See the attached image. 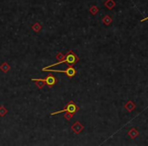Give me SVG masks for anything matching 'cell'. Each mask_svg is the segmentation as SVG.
<instances>
[{
  "mask_svg": "<svg viewBox=\"0 0 148 146\" xmlns=\"http://www.w3.org/2000/svg\"><path fill=\"white\" fill-rule=\"evenodd\" d=\"M78 60H79L78 56L74 53L73 51H68V53L64 56L63 59L60 60V61H58L57 63H55V64H52V65H49V66H47V67L42 68V71H43L44 69H47V68H52V67H54V66H57V65L62 64V63H67L68 65H75V64L78 62Z\"/></svg>",
  "mask_w": 148,
  "mask_h": 146,
  "instance_id": "6da1fadb",
  "label": "cell"
},
{
  "mask_svg": "<svg viewBox=\"0 0 148 146\" xmlns=\"http://www.w3.org/2000/svg\"><path fill=\"white\" fill-rule=\"evenodd\" d=\"M78 111V107H77V105L74 101H70L69 103L67 104V105L65 106V108L64 109H62L61 111H57V112H54V113L50 114V116H55V115H58V114H61V113H70V114H75L76 112Z\"/></svg>",
  "mask_w": 148,
  "mask_h": 146,
  "instance_id": "7a4b0ae2",
  "label": "cell"
},
{
  "mask_svg": "<svg viewBox=\"0 0 148 146\" xmlns=\"http://www.w3.org/2000/svg\"><path fill=\"white\" fill-rule=\"evenodd\" d=\"M43 71L62 72V73H65V74L67 75L68 78H72V77H74L75 75H76V69H75L74 67H72V66H69V67H67L65 70H53V69H51V68H47V69H44Z\"/></svg>",
  "mask_w": 148,
  "mask_h": 146,
  "instance_id": "3957f363",
  "label": "cell"
},
{
  "mask_svg": "<svg viewBox=\"0 0 148 146\" xmlns=\"http://www.w3.org/2000/svg\"><path fill=\"white\" fill-rule=\"evenodd\" d=\"M33 81H37V80H40V81H42V82H44L45 84H47L49 87H52V86H54V85L57 83V78H56L54 75H52V74H50V75H48L46 78H33L32 79Z\"/></svg>",
  "mask_w": 148,
  "mask_h": 146,
  "instance_id": "277c9868",
  "label": "cell"
},
{
  "mask_svg": "<svg viewBox=\"0 0 148 146\" xmlns=\"http://www.w3.org/2000/svg\"><path fill=\"white\" fill-rule=\"evenodd\" d=\"M71 129H72V131H73L74 133L78 134V133H80V132L83 130V126L81 125V124L79 123V122H75V123H74L73 125H72Z\"/></svg>",
  "mask_w": 148,
  "mask_h": 146,
  "instance_id": "5b68a950",
  "label": "cell"
},
{
  "mask_svg": "<svg viewBox=\"0 0 148 146\" xmlns=\"http://www.w3.org/2000/svg\"><path fill=\"white\" fill-rule=\"evenodd\" d=\"M9 69H10V66H9L8 63H6V62H4V63L1 64V66H0V70L3 72H7L9 71Z\"/></svg>",
  "mask_w": 148,
  "mask_h": 146,
  "instance_id": "8992f818",
  "label": "cell"
},
{
  "mask_svg": "<svg viewBox=\"0 0 148 146\" xmlns=\"http://www.w3.org/2000/svg\"><path fill=\"white\" fill-rule=\"evenodd\" d=\"M32 29H33L34 31L36 32V33H39V32L42 29V25H40L39 23H34V25H33V27H32Z\"/></svg>",
  "mask_w": 148,
  "mask_h": 146,
  "instance_id": "52a82bcc",
  "label": "cell"
},
{
  "mask_svg": "<svg viewBox=\"0 0 148 146\" xmlns=\"http://www.w3.org/2000/svg\"><path fill=\"white\" fill-rule=\"evenodd\" d=\"M106 6H107L109 9H112L114 6H115V2H114L113 0H108L107 2H106Z\"/></svg>",
  "mask_w": 148,
  "mask_h": 146,
  "instance_id": "ba28073f",
  "label": "cell"
},
{
  "mask_svg": "<svg viewBox=\"0 0 148 146\" xmlns=\"http://www.w3.org/2000/svg\"><path fill=\"white\" fill-rule=\"evenodd\" d=\"M7 114V110L3 106H0V117H4Z\"/></svg>",
  "mask_w": 148,
  "mask_h": 146,
  "instance_id": "9c48e42d",
  "label": "cell"
},
{
  "mask_svg": "<svg viewBox=\"0 0 148 146\" xmlns=\"http://www.w3.org/2000/svg\"><path fill=\"white\" fill-rule=\"evenodd\" d=\"M135 108V106H134V104L133 103H131V101H129V103L126 105V109L128 110V111H132V110Z\"/></svg>",
  "mask_w": 148,
  "mask_h": 146,
  "instance_id": "30bf717a",
  "label": "cell"
},
{
  "mask_svg": "<svg viewBox=\"0 0 148 146\" xmlns=\"http://www.w3.org/2000/svg\"><path fill=\"white\" fill-rule=\"evenodd\" d=\"M129 134L131 135V137H132V138H135L136 136L138 135V132H137V130H136V129H132L131 131L129 132Z\"/></svg>",
  "mask_w": 148,
  "mask_h": 146,
  "instance_id": "8fae6325",
  "label": "cell"
},
{
  "mask_svg": "<svg viewBox=\"0 0 148 146\" xmlns=\"http://www.w3.org/2000/svg\"><path fill=\"white\" fill-rule=\"evenodd\" d=\"M103 23H105V25H110V23H112V19L107 15V16L105 17V19H103Z\"/></svg>",
  "mask_w": 148,
  "mask_h": 146,
  "instance_id": "7c38bea8",
  "label": "cell"
},
{
  "mask_svg": "<svg viewBox=\"0 0 148 146\" xmlns=\"http://www.w3.org/2000/svg\"><path fill=\"white\" fill-rule=\"evenodd\" d=\"M97 11H99V9H97V7H95V6H92L90 8V12L92 13V14H95Z\"/></svg>",
  "mask_w": 148,
  "mask_h": 146,
  "instance_id": "4fadbf2b",
  "label": "cell"
},
{
  "mask_svg": "<svg viewBox=\"0 0 148 146\" xmlns=\"http://www.w3.org/2000/svg\"><path fill=\"white\" fill-rule=\"evenodd\" d=\"M64 56H65V55H63V54L59 53V54H57V56H56V58H57V59L60 61V60H62V59H63V58H64Z\"/></svg>",
  "mask_w": 148,
  "mask_h": 146,
  "instance_id": "5bb4252c",
  "label": "cell"
},
{
  "mask_svg": "<svg viewBox=\"0 0 148 146\" xmlns=\"http://www.w3.org/2000/svg\"><path fill=\"white\" fill-rule=\"evenodd\" d=\"M72 116H73V115H72V114L67 113V115H65V116H64V117H65V119H66V120H70V119H71V118H72Z\"/></svg>",
  "mask_w": 148,
  "mask_h": 146,
  "instance_id": "9a60e30c",
  "label": "cell"
},
{
  "mask_svg": "<svg viewBox=\"0 0 148 146\" xmlns=\"http://www.w3.org/2000/svg\"><path fill=\"white\" fill-rule=\"evenodd\" d=\"M147 19H148V17H145V19H143L141 21H147Z\"/></svg>",
  "mask_w": 148,
  "mask_h": 146,
  "instance_id": "2e32d148",
  "label": "cell"
}]
</instances>
